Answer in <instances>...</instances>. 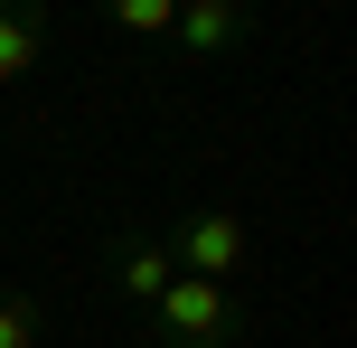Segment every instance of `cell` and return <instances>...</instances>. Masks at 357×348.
Here are the masks:
<instances>
[{"label":"cell","instance_id":"obj_6","mask_svg":"<svg viewBox=\"0 0 357 348\" xmlns=\"http://www.w3.org/2000/svg\"><path fill=\"white\" fill-rule=\"evenodd\" d=\"M0 348H47V301L38 292H0Z\"/></svg>","mask_w":357,"mask_h":348},{"label":"cell","instance_id":"obj_3","mask_svg":"<svg viewBox=\"0 0 357 348\" xmlns=\"http://www.w3.org/2000/svg\"><path fill=\"white\" fill-rule=\"evenodd\" d=\"M104 273H113V292H123L132 311H151V301L178 282V264H169V245H160V236H142V226H132V236H113V245H104Z\"/></svg>","mask_w":357,"mask_h":348},{"label":"cell","instance_id":"obj_1","mask_svg":"<svg viewBox=\"0 0 357 348\" xmlns=\"http://www.w3.org/2000/svg\"><path fill=\"white\" fill-rule=\"evenodd\" d=\"M142 320H151L169 348H235V339H245V311H235V292H226V282H197V273H178Z\"/></svg>","mask_w":357,"mask_h":348},{"label":"cell","instance_id":"obj_2","mask_svg":"<svg viewBox=\"0 0 357 348\" xmlns=\"http://www.w3.org/2000/svg\"><path fill=\"white\" fill-rule=\"evenodd\" d=\"M160 245H169L178 273H197V282H235V273H245V217H235V207H216V198L178 207Z\"/></svg>","mask_w":357,"mask_h":348},{"label":"cell","instance_id":"obj_7","mask_svg":"<svg viewBox=\"0 0 357 348\" xmlns=\"http://www.w3.org/2000/svg\"><path fill=\"white\" fill-rule=\"evenodd\" d=\"M94 10H104L113 29H132V38H169V19H178V0H94Z\"/></svg>","mask_w":357,"mask_h":348},{"label":"cell","instance_id":"obj_4","mask_svg":"<svg viewBox=\"0 0 357 348\" xmlns=\"http://www.w3.org/2000/svg\"><path fill=\"white\" fill-rule=\"evenodd\" d=\"M245 38H254L245 0H178V19H169V47H188V56H226Z\"/></svg>","mask_w":357,"mask_h":348},{"label":"cell","instance_id":"obj_5","mask_svg":"<svg viewBox=\"0 0 357 348\" xmlns=\"http://www.w3.org/2000/svg\"><path fill=\"white\" fill-rule=\"evenodd\" d=\"M56 19L47 0H0V85H19V75H38V56H47Z\"/></svg>","mask_w":357,"mask_h":348}]
</instances>
